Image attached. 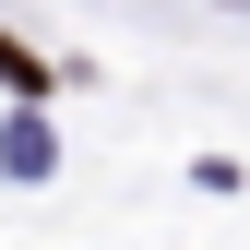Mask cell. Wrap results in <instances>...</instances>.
Instances as JSON below:
<instances>
[{"instance_id":"1","label":"cell","mask_w":250,"mask_h":250,"mask_svg":"<svg viewBox=\"0 0 250 250\" xmlns=\"http://www.w3.org/2000/svg\"><path fill=\"white\" fill-rule=\"evenodd\" d=\"M0 83H24V96H36V83H48V72H36V48H12V36H0Z\"/></svg>"}]
</instances>
